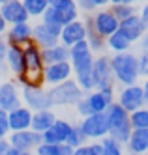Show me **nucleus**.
I'll return each mask as SVG.
<instances>
[{"instance_id": "nucleus-1", "label": "nucleus", "mask_w": 148, "mask_h": 155, "mask_svg": "<svg viewBox=\"0 0 148 155\" xmlns=\"http://www.w3.org/2000/svg\"><path fill=\"white\" fill-rule=\"evenodd\" d=\"M111 68L115 75V82L124 86H133L139 84V60L137 54L133 52H122V54H112L111 56Z\"/></svg>"}, {"instance_id": "nucleus-2", "label": "nucleus", "mask_w": 148, "mask_h": 155, "mask_svg": "<svg viewBox=\"0 0 148 155\" xmlns=\"http://www.w3.org/2000/svg\"><path fill=\"white\" fill-rule=\"evenodd\" d=\"M115 88H107V90H94L86 94L81 101L75 105L79 116H92V114H105L109 107L115 103Z\"/></svg>"}, {"instance_id": "nucleus-3", "label": "nucleus", "mask_w": 148, "mask_h": 155, "mask_svg": "<svg viewBox=\"0 0 148 155\" xmlns=\"http://www.w3.org/2000/svg\"><path fill=\"white\" fill-rule=\"evenodd\" d=\"M107 116V124H109V137H112L115 140H118L120 144L126 146V142L131 137V120H129V112H126L116 101L109 107V110L105 112Z\"/></svg>"}, {"instance_id": "nucleus-4", "label": "nucleus", "mask_w": 148, "mask_h": 155, "mask_svg": "<svg viewBox=\"0 0 148 155\" xmlns=\"http://www.w3.org/2000/svg\"><path fill=\"white\" fill-rule=\"evenodd\" d=\"M47 92H49V99L53 107H71V105L75 107L86 95L81 90V86L75 82V79H70L58 86H51Z\"/></svg>"}, {"instance_id": "nucleus-5", "label": "nucleus", "mask_w": 148, "mask_h": 155, "mask_svg": "<svg viewBox=\"0 0 148 155\" xmlns=\"http://www.w3.org/2000/svg\"><path fill=\"white\" fill-rule=\"evenodd\" d=\"M94 60H96V56H94V52L90 51L86 41H81V43H77V45H73L70 49V64L73 68V77L92 73Z\"/></svg>"}, {"instance_id": "nucleus-6", "label": "nucleus", "mask_w": 148, "mask_h": 155, "mask_svg": "<svg viewBox=\"0 0 148 155\" xmlns=\"http://www.w3.org/2000/svg\"><path fill=\"white\" fill-rule=\"evenodd\" d=\"M79 8L75 2L71 4H67L64 8H49L47 12L43 13L41 17V23L45 25H51V26H58V28H64L66 25H70L73 23V21L79 19Z\"/></svg>"}, {"instance_id": "nucleus-7", "label": "nucleus", "mask_w": 148, "mask_h": 155, "mask_svg": "<svg viewBox=\"0 0 148 155\" xmlns=\"http://www.w3.org/2000/svg\"><path fill=\"white\" fill-rule=\"evenodd\" d=\"M88 19H90V25L94 26V30L98 32L101 38H105V39L111 38L120 28V21L112 15V12L109 8L98 9V12H94L92 15H88Z\"/></svg>"}, {"instance_id": "nucleus-8", "label": "nucleus", "mask_w": 148, "mask_h": 155, "mask_svg": "<svg viewBox=\"0 0 148 155\" xmlns=\"http://www.w3.org/2000/svg\"><path fill=\"white\" fill-rule=\"evenodd\" d=\"M92 79L96 90H107V88H115V75L111 68V56L101 54L96 56L94 68H92Z\"/></svg>"}, {"instance_id": "nucleus-9", "label": "nucleus", "mask_w": 148, "mask_h": 155, "mask_svg": "<svg viewBox=\"0 0 148 155\" xmlns=\"http://www.w3.org/2000/svg\"><path fill=\"white\" fill-rule=\"evenodd\" d=\"M21 99L22 105L26 108H30L32 112H40V110H51L53 103L49 99V92L45 88H21Z\"/></svg>"}, {"instance_id": "nucleus-10", "label": "nucleus", "mask_w": 148, "mask_h": 155, "mask_svg": "<svg viewBox=\"0 0 148 155\" xmlns=\"http://www.w3.org/2000/svg\"><path fill=\"white\" fill-rule=\"evenodd\" d=\"M81 131L84 133V137L88 140L99 142L101 138L109 137V124H107V116L105 114H92L81 120L79 124Z\"/></svg>"}, {"instance_id": "nucleus-11", "label": "nucleus", "mask_w": 148, "mask_h": 155, "mask_svg": "<svg viewBox=\"0 0 148 155\" xmlns=\"http://www.w3.org/2000/svg\"><path fill=\"white\" fill-rule=\"evenodd\" d=\"M116 103L126 110V112L133 114L135 110H139L143 107H146L144 101V92H143V86L141 84H133V86H124L122 90L118 92L116 97Z\"/></svg>"}, {"instance_id": "nucleus-12", "label": "nucleus", "mask_w": 148, "mask_h": 155, "mask_svg": "<svg viewBox=\"0 0 148 155\" xmlns=\"http://www.w3.org/2000/svg\"><path fill=\"white\" fill-rule=\"evenodd\" d=\"M60 32L62 28L58 26H51V25H45V23H40L34 25V34H32V41L43 51V49H51L54 45L60 43Z\"/></svg>"}, {"instance_id": "nucleus-13", "label": "nucleus", "mask_w": 148, "mask_h": 155, "mask_svg": "<svg viewBox=\"0 0 148 155\" xmlns=\"http://www.w3.org/2000/svg\"><path fill=\"white\" fill-rule=\"evenodd\" d=\"M9 146L11 148H15L19 151H36L41 144H43V138L40 133L36 131H17V133H9Z\"/></svg>"}, {"instance_id": "nucleus-14", "label": "nucleus", "mask_w": 148, "mask_h": 155, "mask_svg": "<svg viewBox=\"0 0 148 155\" xmlns=\"http://www.w3.org/2000/svg\"><path fill=\"white\" fill-rule=\"evenodd\" d=\"M71 75H73V68L70 62L51 64V65H45L43 69V82L49 86H58L66 81H70Z\"/></svg>"}, {"instance_id": "nucleus-15", "label": "nucleus", "mask_w": 148, "mask_h": 155, "mask_svg": "<svg viewBox=\"0 0 148 155\" xmlns=\"http://www.w3.org/2000/svg\"><path fill=\"white\" fill-rule=\"evenodd\" d=\"M0 13H2L4 21L8 23V26H13V25H22V23H28L30 15L25 9L21 0H11V2L0 6Z\"/></svg>"}, {"instance_id": "nucleus-16", "label": "nucleus", "mask_w": 148, "mask_h": 155, "mask_svg": "<svg viewBox=\"0 0 148 155\" xmlns=\"http://www.w3.org/2000/svg\"><path fill=\"white\" fill-rule=\"evenodd\" d=\"M84 39H86V25H84V21H81V19H77V21H73V23L66 25L62 28V32H60V43L66 45V47H70V49L73 45H77V43L84 41Z\"/></svg>"}, {"instance_id": "nucleus-17", "label": "nucleus", "mask_w": 148, "mask_h": 155, "mask_svg": "<svg viewBox=\"0 0 148 155\" xmlns=\"http://www.w3.org/2000/svg\"><path fill=\"white\" fill-rule=\"evenodd\" d=\"M22 105V99L19 94V88L15 82H2L0 84V110L11 112L17 107Z\"/></svg>"}, {"instance_id": "nucleus-18", "label": "nucleus", "mask_w": 148, "mask_h": 155, "mask_svg": "<svg viewBox=\"0 0 148 155\" xmlns=\"http://www.w3.org/2000/svg\"><path fill=\"white\" fill-rule=\"evenodd\" d=\"M32 34H34V25H30V23L13 25L6 32V41H8V45L26 47L28 43H32Z\"/></svg>"}, {"instance_id": "nucleus-19", "label": "nucleus", "mask_w": 148, "mask_h": 155, "mask_svg": "<svg viewBox=\"0 0 148 155\" xmlns=\"http://www.w3.org/2000/svg\"><path fill=\"white\" fill-rule=\"evenodd\" d=\"M71 129H73V125L70 124V121L58 118V120L54 121V125L41 135L43 144H66V140H67V137H70Z\"/></svg>"}, {"instance_id": "nucleus-20", "label": "nucleus", "mask_w": 148, "mask_h": 155, "mask_svg": "<svg viewBox=\"0 0 148 155\" xmlns=\"http://www.w3.org/2000/svg\"><path fill=\"white\" fill-rule=\"evenodd\" d=\"M32 116L34 112L25 105L17 107L15 110H11L8 114V124H9V133H17V131H28L32 127Z\"/></svg>"}, {"instance_id": "nucleus-21", "label": "nucleus", "mask_w": 148, "mask_h": 155, "mask_svg": "<svg viewBox=\"0 0 148 155\" xmlns=\"http://www.w3.org/2000/svg\"><path fill=\"white\" fill-rule=\"evenodd\" d=\"M118 30H120L122 34L126 36V38H128L131 43H135V41H141V39L146 36V32H148L139 13H137V15H133V17H129V19H126V21H122Z\"/></svg>"}, {"instance_id": "nucleus-22", "label": "nucleus", "mask_w": 148, "mask_h": 155, "mask_svg": "<svg viewBox=\"0 0 148 155\" xmlns=\"http://www.w3.org/2000/svg\"><path fill=\"white\" fill-rule=\"evenodd\" d=\"M126 150L129 155L148 153V129H133L129 140L126 142Z\"/></svg>"}, {"instance_id": "nucleus-23", "label": "nucleus", "mask_w": 148, "mask_h": 155, "mask_svg": "<svg viewBox=\"0 0 148 155\" xmlns=\"http://www.w3.org/2000/svg\"><path fill=\"white\" fill-rule=\"evenodd\" d=\"M6 65L15 77H19L25 71V49L19 47V45H8Z\"/></svg>"}, {"instance_id": "nucleus-24", "label": "nucleus", "mask_w": 148, "mask_h": 155, "mask_svg": "<svg viewBox=\"0 0 148 155\" xmlns=\"http://www.w3.org/2000/svg\"><path fill=\"white\" fill-rule=\"evenodd\" d=\"M56 120H58V118H56V114L53 112V108L51 110H40V112H34V116H32V127L30 129L40 133V135H43L45 131H49L54 125Z\"/></svg>"}, {"instance_id": "nucleus-25", "label": "nucleus", "mask_w": 148, "mask_h": 155, "mask_svg": "<svg viewBox=\"0 0 148 155\" xmlns=\"http://www.w3.org/2000/svg\"><path fill=\"white\" fill-rule=\"evenodd\" d=\"M43 62H45V65L70 62V47L58 43V45H54L51 49H43Z\"/></svg>"}, {"instance_id": "nucleus-26", "label": "nucleus", "mask_w": 148, "mask_h": 155, "mask_svg": "<svg viewBox=\"0 0 148 155\" xmlns=\"http://www.w3.org/2000/svg\"><path fill=\"white\" fill-rule=\"evenodd\" d=\"M84 25H86V39H84V41L88 43L90 51H92L94 54H96V52H103V49L107 47V39L101 38L98 32L94 30V26L90 25L88 15H84Z\"/></svg>"}, {"instance_id": "nucleus-27", "label": "nucleus", "mask_w": 148, "mask_h": 155, "mask_svg": "<svg viewBox=\"0 0 148 155\" xmlns=\"http://www.w3.org/2000/svg\"><path fill=\"white\" fill-rule=\"evenodd\" d=\"M133 47V43L122 34V32H115L111 38H107V49L112 54H122V52H129V49Z\"/></svg>"}, {"instance_id": "nucleus-28", "label": "nucleus", "mask_w": 148, "mask_h": 155, "mask_svg": "<svg viewBox=\"0 0 148 155\" xmlns=\"http://www.w3.org/2000/svg\"><path fill=\"white\" fill-rule=\"evenodd\" d=\"M34 153L36 155H73V150L67 144H41Z\"/></svg>"}, {"instance_id": "nucleus-29", "label": "nucleus", "mask_w": 148, "mask_h": 155, "mask_svg": "<svg viewBox=\"0 0 148 155\" xmlns=\"http://www.w3.org/2000/svg\"><path fill=\"white\" fill-rule=\"evenodd\" d=\"M25 9L28 12L30 19L32 17H43V13L49 9V0H21Z\"/></svg>"}, {"instance_id": "nucleus-30", "label": "nucleus", "mask_w": 148, "mask_h": 155, "mask_svg": "<svg viewBox=\"0 0 148 155\" xmlns=\"http://www.w3.org/2000/svg\"><path fill=\"white\" fill-rule=\"evenodd\" d=\"M109 9L112 12V15H115L120 23L122 21H126V19H129V17H133V15H137L139 13V9L135 8V6H131V4H118V6H109Z\"/></svg>"}, {"instance_id": "nucleus-31", "label": "nucleus", "mask_w": 148, "mask_h": 155, "mask_svg": "<svg viewBox=\"0 0 148 155\" xmlns=\"http://www.w3.org/2000/svg\"><path fill=\"white\" fill-rule=\"evenodd\" d=\"M99 144H101V150H103V155H124V144H120L112 137L101 138Z\"/></svg>"}, {"instance_id": "nucleus-32", "label": "nucleus", "mask_w": 148, "mask_h": 155, "mask_svg": "<svg viewBox=\"0 0 148 155\" xmlns=\"http://www.w3.org/2000/svg\"><path fill=\"white\" fill-rule=\"evenodd\" d=\"M129 120L133 129H148V107L135 110L133 114H129Z\"/></svg>"}, {"instance_id": "nucleus-33", "label": "nucleus", "mask_w": 148, "mask_h": 155, "mask_svg": "<svg viewBox=\"0 0 148 155\" xmlns=\"http://www.w3.org/2000/svg\"><path fill=\"white\" fill-rule=\"evenodd\" d=\"M86 140H88V138L84 137V133L81 131V127H79V125H73V129H71V133H70V137H67L66 144H67L71 150H77V148L84 146Z\"/></svg>"}, {"instance_id": "nucleus-34", "label": "nucleus", "mask_w": 148, "mask_h": 155, "mask_svg": "<svg viewBox=\"0 0 148 155\" xmlns=\"http://www.w3.org/2000/svg\"><path fill=\"white\" fill-rule=\"evenodd\" d=\"M137 60H139V75L148 79V54H137Z\"/></svg>"}, {"instance_id": "nucleus-35", "label": "nucleus", "mask_w": 148, "mask_h": 155, "mask_svg": "<svg viewBox=\"0 0 148 155\" xmlns=\"http://www.w3.org/2000/svg\"><path fill=\"white\" fill-rule=\"evenodd\" d=\"M6 54H8V41L4 38H0V73L8 68L6 65Z\"/></svg>"}, {"instance_id": "nucleus-36", "label": "nucleus", "mask_w": 148, "mask_h": 155, "mask_svg": "<svg viewBox=\"0 0 148 155\" xmlns=\"http://www.w3.org/2000/svg\"><path fill=\"white\" fill-rule=\"evenodd\" d=\"M73 155H99V153L94 150L92 144H84V146L77 148V150H73Z\"/></svg>"}, {"instance_id": "nucleus-37", "label": "nucleus", "mask_w": 148, "mask_h": 155, "mask_svg": "<svg viewBox=\"0 0 148 155\" xmlns=\"http://www.w3.org/2000/svg\"><path fill=\"white\" fill-rule=\"evenodd\" d=\"M139 15H141V19H143V23H144L146 30H148V2H144V4L141 6V9H139Z\"/></svg>"}, {"instance_id": "nucleus-38", "label": "nucleus", "mask_w": 148, "mask_h": 155, "mask_svg": "<svg viewBox=\"0 0 148 155\" xmlns=\"http://www.w3.org/2000/svg\"><path fill=\"white\" fill-rule=\"evenodd\" d=\"M71 2H75V0H49V8H64Z\"/></svg>"}, {"instance_id": "nucleus-39", "label": "nucleus", "mask_w": 148, "mask_h": 155, "mask_svg": "<svg viewBox=\"0 0 148 155\" xmlns=\"http://www.w3.org/2000/svg\"><path fill=\"white\" fill-rule=\"evenodd\" d=\"M90 4L96 8V12H98V9H103V8H109L111 6L109 0H90Z\"/></svg>"}, {"instance_id": "nucleus-40", "label": "nucleus", "mask_w": 148, "mask_h": 155, "mask_svg": "<svg viewBox=\"0 0 148 155\" xmlns=\"http://www.w3.org/2000/svg\"><path fill=\"white\" fill-rule=\"evenodd\" d=\"M8 150H9V140L8 138H0V155H6Z\"/></svg>"}, {"instance_id": "nucleus-41", "label": "nucleus", "mask_w": 148, "mask_h": 155, "mask_svg": "<svg viewBox=\"0 0 148 155\" xmlns=\"http://www.w3.org/2000/svg\"><path fill=\"white\" fill-rule=\"evenodd\" d=\"M8 23H6V21H4V17H2V13H0V38H2V36H6V32H8Z\"/></svg>"}, {"instance_id": "nucleus-42", "label": "nucleus", "mask_w": 148, "mask_h": 155, "mask_svg": "<svg viewBox=\"0 0 148 155\" xmlns=\"http://www.w3.org/2000/svg\"><path fill=\"white\" fill-rule=\"evenodd\" d=\"M111 6H118V4H131L135 6V2H139V0H109Z\"/></svg>"}, {"instance_id": "nucleus-43", "label": "nucleus", "mask_w": 148, "mask_h": 155, "mask_svg": "<svg viewBox=\"0 0 148 155\" xmlns=\"http://www.w3.org/2000/svg\"><path fill=\"white\" fill-rule=\"evenodd\" d=\"M9 137V127L0 124V138H8Z\"/></svg>"}, {"instance_id": "nucleus-44", "label": "nucleus", "mask_w": 148, "mask_h": 155, "mask_svg": "<svg viewBox=\"0 0 148 155\" xmlns=\"http://www.w3.org/2000/svg\"><path fill=\"white\" fill-rule=\"evenodd\" d=\"M8 114H9V112H6V110H0V124L9 127V124H8Z\"/></svg>"}, {"instance_id": "nucleus-45", "label": "nucleus", "mask_w": 148, "mask_h": 155, "mask_svg": "<svg viewBox=\"0 0 148 155\" xmlns=\"http://www.w3.org/2000/svg\"><path fill=\"white\" fill-rule=\"evenodd\" d=\"M141 86H143V92H144V101H146V105H148V79H144Z\"/></svg>"}, {"instance_id": "nucleus-46", "label": "nucleus", "mask_w": 148, "mask_h": 155, "mask_svg": "<svg viewBox=\"0 0 148 155\" xmlns=\"http://www.w3.org/2000/svg\"><path fill=\"white\" fill-rule=\"evenodd\" d=\"M141 43H143V52L148 54V32H146V36L141 39Z\"/></svg>"}, {"instance_id": "nucleus-47", "label": "nucleus", "mask_w": 148, "mask_h": 155, "mask_svg": "<svg viewBox=\"0 0 148 155\" xmlns=\"http://www.w3.org/2000/svg\"><path fill=\"white\" fill-rule=\"evenodd\" d=\"M6 155H21V151H19V150H15V148H11V146H9V150L6 151Z\"/></svg>"}, {"instance_id": "nucleus-48", "label": "nucleus", "mask_w": 148, "mask_h": 155, "mask_svg": "<svg viewBox=\"0 0 148 155\" xmlns=\"http://www.w3.org/2000/svg\"><path fill=\"white\" fill-rule=\"evenodd\" d=\"M21 155H36L34 151H21Z\"/></svg>"}, {"instance_id": "nucleus-49", "label": "nucleus", "mask_w": 148, "mask_h": 155, "mask_svg": "<svg viewBox=\"0 0 148 155\" xmlns=\"http://www.w3.org/2000/svg\"><path fill=\"white\" fill-rule=\"evenodd\" d=\"M8 2H11V0H0V6H4V4H8Z\"/></svg>"}, {"instance_id": "nucleus-50", "label": "nucleus", "mask_w": 148, "mask_h": 155, "mask_svg": "<svg viewBox=\"0 0 148 155\" xmlns=\"http://www.w3.org/2000/svg\"><path fill=\"white\" fill-rule=\"evenodd\" d=\"M139 2H141V0H139Z\"/></svg>"}, {"instance_id": "nucleus-51", "label": "nucleus", "mask_w": 148, "mask_h": 155, "mask_svg": "<svg viewBox=\"0 0 148 155\" xmlns=\"http://www.w3.org/2000/svg\"><path fill=\"white\" fill-rule=\"evenodd\" d=\"M146 155H148V153H146Z\"/></svg>"}, {"instance_id": "nucleus-52", "label": "nucleus", "mask_w": 148, "mask_h": 155, "mask_svg": "<svg viewBox=\"0 0 148 155\" xmlns=\"http://www.w3.org/2000/svg\"><path fill=\"white\" fill-rule=\"evenodd\" d=\"M146 107H148V105H146Z\"/></svg>"}, {"instance_id": "nucleus-53", "label": "nucleus", "mask_w": 148, "mask_h": 155, "mask_svg": "<svg viewBox=\"0 0 148 155\" xmlns=\"http://www.w3.org/2000/svg\"><path fill=\"white\" fill-rule=\"evenodd\" d=\"M144 155H146V153H144Z\"/></svg>"}]
</instances>
